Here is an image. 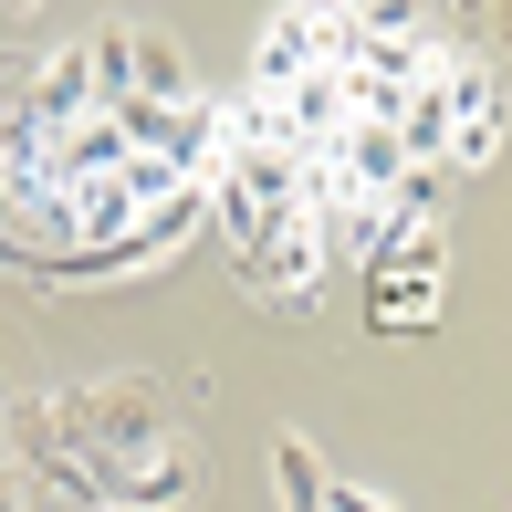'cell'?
Segmentation results:
<instances>
[{"mask_svg":"<svg viewBox=\"0 0 512 512\" xmlns=\"http://www.w3.org/2000/svg\"><path fill=\"white\" fill-rule=\"evenodd\" d=\"M53 439L84 460H157L178 439V408L157 377H115V387H74V398H53Z\"/></svg>","mask_w":512,"mask_h":512,"instance_id":"6da1fadb","label":"cell"},{"mask_svg":"<svg viewBox=\"0 0 512 512\" xmlns=\"http://www.w3.org/2000/svg\"><path fill=\"white\" fill-rule=\"evenodd\" d=\"M209 492V460L189 439H168L157 460H105V512H199Z\"/></svg>","mask_w":512,"mask_h":512,"instance_id":"7a4b0ae2","label":"cell"},{"mask_svg":"<svg viewBox=\"0 0 512 512\" xmlns=\"http://www.w3.org/2000/svg\"><path fill=\"white\" fill-rule=\"evenodd\" d=\"M21 95H32L42 136L84 126V115H95V74H84V42H74V53H53V63H42V74H32V84H21Z\"/></svg>","mask_w":512,"mask_h":512,"instance_id":"3957f363","label":"cell"},{"mask_svg":"<svg viewBox=\"0 0 512 512\" xmlns=\"http://www.w3.org/2000/svg\"><path fill=\"white\" fill-rule=\"evenodd\" d=\"M283 115H293V157L335 147V136L356 126V105H345V74H304V84L283 95Z\"/></svg>","mask_w":512,"mask_h":512,"instance_id":"277c9868","label":"cell"},{"mask_svg":"<svg viewBox=\"0 0 512 512\" xmlns=\"http://www.w3.org/2000/svg\"><path fill=\"white\" fill-rule=\"evenodd\" d=\"M304 74H314V53H304V11L283 0V11L262 21V42H251V95H293Z\"/></svg>","mask_w":512,"mask_h":512,"instance_id":"5b68a950","label":"cell"},{"mask_svg":"<svg viewBox=\"0 0 512 512\" xmlns=\"http://www.w3.org/2000/svg\"><path fill=\"white\" fill-rule=\"evenodd\" d=\"M439 314V272H366V324H377V335H408V324H429Z\"/></svg>","mask_w":512,"mask_h":512,"instance_id":"8992f818","label":"cell"},{"mask_svg":"<svg viewBox=\"0 0 512 512\" xmlns=\"http://www.w3.org/2000/svg\"><path fill=\"white\" fill-rule=\"evenodd\" d=\"M126 157H136V147H126V126H115V115H84V126L53 136V168L74 178V189H84V178H115Z\"/></svg>","mask_w":512,"mask_h":512,"instance_id":"52a82bcc","label":"cell"},{"mask_svg":"<svg viewBox=\"0 0 512 512\" xmlns=\"http://www.w3.org/2000/svg\"><path fill=\"white\" fill-rule=\"evenodd\" d=\"M84 74H95V115H115L136 95V21H105V32L84 42Z\"/></svg>","mask_w":512,"mask_h":512,"instance_id":"ba28073f","label":"cell"},{"mask_svg":"<svg viewBox=\"0 0 512 512\" xmlns=\"http://www.w3.org/2000/svg\"><path fill=\"white\" fill-rule=\"evenodd\" d=\"M136 95L147 105H199V74H189V53L168 32H136Z\"/></svg>","mask_w":512,"mask_h":512,"instance_id":"9c48e42d","label":"cell"},{"mask_svg":"<svg viewBox=\"0 0 512 512\" xmlns=\"http://www.w3.org/2000/svg\"><path fill=\"white\" fill-rule=\"evenodd\" d=\"M272 492H283V512H324V450L314 439H272Z\"/></svg>","mask_w":512,"mask_h":512,"instance_id":"30bf717a","label":"cell"},{"mask_svg":"<svg viewBox=\"0 0 512 512\" xmlns=\"http://www.w3.org/2000/svg\"><path fill=\"white\" fill-rule=\"evenodd\" d=\"M220 126H230V147H293L283 95H251V84H241V105H220Z\"/></svg>","mask_w":512,"mask_h":512,"instance_id":"8fae6325","label":"cell"},{"mask_svg":"<svg viewBox=\"0 0 512 512\" xmlns=\"http://www.w3.org/2000/svg\"><path fill=\"white\" fill-rule=\"evenodd\" d=\"M345 105H356V126H408V84H377V74H345Z\"/></svg>","mask_w":512,"mask_h":512,"instance_id":"7c38bea8","label":"cell"},{"mask_svg":"<svg viewBox=\"0 0 512 512\" xmlns=\"http://www.w3.org/2000/svg\"><path fill=\"white\" fill-rule=\"evenodd\" d=\"M115 178H126V199H136V209H157V199H178V189H189V178H178L168 157H126Z\"/></svg>","mask_w":512,"mask_h":512,"instance_id":"4fadbf2b","label":"cell"},{"mask_svg":"<svg viewBox=\"0 0 512 512\" xmlns=\"http://www.w3.org/2000/svg\"><path fill=\"white\" fill-rule=\"evenodd\" d=\"M356 32H366V42H418V0H366Z\"/></svg>","mask_w":512,"mask_h":512,"instance_id":"5bb4252c","label":"cell"},{"mask_svg":"<svg viewBox=\"0 0 512 512\" xmlns=\"http://www.w3.org/2000/svg\"><path fill=\"white\" fill-rule=\"evenodd\" d=\"M324 512H398V502H377V492H356V481H335V492H324Z\"/></svg>","mask_w":512,"mask_h":512,"instance_id":"9a60e30c","label":"cell"},{"mask_svg":"<svg viewBox=\"0 0 512 512\" xmlns=\"http://www.w3.org/2000/svg\"><path fill=\"white\" fill-rule=\"evenodd\" d=\"M0 512H32V492H21V471H0Z\"/></svg>","mask_w":512,"mask_h":512,"instance_id":"2e32d148","label":"cell"},{"mask_svg":"<svg viewBox=\"0 0 512 512\" xmlns=\"http://www.w3.org/2000/svg\"><path fill=\"white\" fill-rule=\"evenodd\" d=\"M492 11H502V53H512V0H492Z\"/></svg>","mask_w":512,"mask_h":512,"instance_id":"e0dca14e","label":"cell"},{"mask_svg":"<svg viewBox=\"0 0 512 512\" xmlns=\"http://www.w3.org/2000/svg\"><path fill=\"white\" fill-rule=\"evenodd\" d=\"M324 11H366V0H324Z\"/></svg>","mask_w":512,"mask_h":512,"instance_id":"ac0fdd59","label":"cell"},{"mask_svg":"<svg viewBox=\"0 0 512 512\" xmlns=\"http://www.w3.org/2000/svg\"><path fill=\"white\" fill-rule=\"evenodd\" d=\"M11 11H42V0H11Z\"/></svg>","mask_w":512,"mask_h":512,"instance_id":"d6986e66","label":"cell"}]
</instances>
